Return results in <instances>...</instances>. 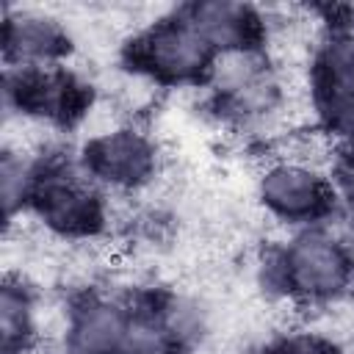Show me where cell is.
<instances>
[{
    "label": "cell",
    "mask_w": 354,
    "mask_h": 354,
    "mask_svg": "<svg viewBox=\"0 0 354 354\" xmlns=\"http://www.w3.org/2000/svg\"><path fill=\"white\" fill-rule=\"evenodd\" d=\"M260 282L266 299H293L313 310L346 299L354 285V271L326 224H310L299 227L266 254Z\"/></svg>",
    "instance_id": "obj_1"
},
{
    "label": "cell",
    "mask_w": 354,
    "mask_h": 354,
    "mask_svg": "<svg viewBox=\"0 0 354 354\" xmlns=\"http://www.w3.org/2000/svg\"><path fill=\"white\" fill-rule=\"evenodd\" d=\"M210 61L213 50L202 41L180 8L141 25L122 44V66L166 88L202 86Z\"/></svg>",
    "instance_id": "obj_2"
},
{
    "label": "cell",
    "mask_w": 354,
    "mask_h": 354,
    "mask_svg": "<svg viewBox=\"0 0 354 354\" xmlns=\"http://www.w3.org/2000/svg\"><path fill=\"white\" fill-rule=\"evenodd\" d=\"M6 111L50 122L61 130L77 127L94 88L64 64L55 66H6Z\"/></svg>",
    "instance_id": "obj_3"
},
{
    "label": "cell",
    "mask_w": 354,
    "mask_h": 354,
    "mask_svg": "<svg viewBox=\"0 0 354 354\" xmlns=\"http://www.w3.org/2000/svg\"><path fill=\"white\" fill-rule=\"evenodd\" d=\"M318 124L354 149V28L329 25L310 61Z\"/></svg>",
    "instance_id": "obj_4"
},
{
    "label": "cell",
    "mask_w": 354,
    "mask_h": 354,
    "mask_svg": "<svg viewBox=\"0 0 354 354\" xmlns=\"http://www.w3.org/2000/svg\"><path fill=\"white\" fill-rule=\"evenodd\" d=\"M254 196L260 207L282 224H324L335 213L332 180L315 169L290 160L268 158L254 177Z\"/></svg>",
    "instance_id": "obj_5"
},
{
    "label": "cell",
    "mask_w": 354,
    "mask_h": 354,
    "mask_svg": "<svg viewBox=\"0 0 354 354\" xmlns=\"http://www.w3.org/2000/svg\"><path fill=\"white\" fill-rule=\"evenodd\" d=\"M77 160L102 191L116 194H133L147 188L149 183H155L160 169L155 138L133 122L100 138L83 141Z\"/></svg>",
    "instance_id": "obj_6"
},
{
    "label": "cell",
    "mask_w": 354,
    "mask_h": 354,
    "mask_svg": "<svg viewBox=\"0 0 354 354\" xmlns=\"http://www.w3.org/2000/svg\"><path fill=\"white\" fill-rule=\"evenodd\" d=\"M75 39L64 19L36 11L11 8L3 11V61L6 66H55L72 53Z\"/></svg>",
    "instance_id": "obj_7"
},
{
    "label": "cell",
    "mask_w": 354,
    "mask_h": 354,
    "mask_svg": "<svg viewBox=\"0 0 354 354\" xmlns=\"http://www.w3.org/2000/svg\"><path fill=\"white\" fill-rule=\"evenodd\" d=\"M133 318V304L100 290H80L69 299L66 354H119Z\"/></svg>",
    "instance_id": "obj_8"
},
{
    "label": "cell",
    "mask_w": 354,
    "mask_h": 354,
    "mask_svg": "<svg viewBox=\"0 0 354 354\" xmlns=\"http://www.w3.org/2000/svg\"><path fill=\"white\" fill-rule=\"evenodd\" d=\"M180 11L213 53L249 50V47L266 44L268 17H266V11H260L249 3L199 0V3L183 6Z\"/></svg>",
    "instance_id": "obj_9"
},
{
    "label": "cell",
    "mask_w": 354,
    "mask_h": 354,
    "mask_svg": "<svg viewBox=\"0 0 354 354\" xmlns=\"http://www.w3.org/2000/svg\"><path fill=\"white\" fill-rule=\"evenodd\" d=\"M144 304L160 321V326L169 332L180 351H194L210 332V310L194 293L163 290Z\"/></svg>",
    "instance_id": "obj_10"
},
{
    "label": "cell",
    "mask_w": 354,
    "mask_h": 354,
    "mask_svg": "<svg viewBox=\"0 0 354 354\" xmlns=\"http://www.w3.org/2000/svg\"><path fill=\"white\" fill-rule=\"evenodd\" d=\"M3 354H25L36 343V288L6 274L0 290Z\"/></svg>",
    "instance_id": "obj_11"
},
{
    "label": "cell",
    "mask_w": 354,
    "mask_h": 354,
    "mask_svg": "<svg viewBox=\"0 0 354 354\" xmlns=\"http://www.w3.org/2000/svg\"><path fill=\"white\" fill-rule=\"evenodd\" d=\"M33 183H36V160L19 158V155H14V152H3V163H0V191H3L6 221L28 210Z\"/></svg>",
    "instance_id": "obj_12"
},
{
    "label": "cell",
    "mask_w": 354,
    "mask_h": 354,
    "mask_svg": "<svg viewBox=\"0 0 354 354\" xmlns=\"http://www.w3.org/2000/svg\"><path fill=\"white\" fill-rule=\"evenodd\" d=\"M119 354H183V351L160 326V321L147 310V304H141L138 310H133Z\"/></svg>",
    "instance_id": "obj_13"
},
{
    "label": "cell",
    "mask_w": 354,
    "mask_h": 354,
    "mask_svg": "<svg viewBox=\"0 0 354 354\" xmlns=\"http://www.w3.org/2000/svg\"><path fill=\"white\" fill-rule=\"evenodd\" d=\"M263 354H346V348L315 329H290L268 340Z\"/></svg>",
    "instance_id": "obj_14"
},
{
    "label": "cell",
    "mask_w": 354,
    "mask_h": 354,
    "mask_svg": "<svg viewBox=\"0 0 354 354\" xmlns=\"http://www.w3.org/2000/svg\"><path fill=\"white\" fill-rule=\"evenodd\" d=\"M324 224H326V230L332 232V238L337 241L343 257L348 260V266H351V271H354V210H348V213H337V210H335Z\"/></svg>",
    "instance_id": "obj_15"
}]
</instances>
